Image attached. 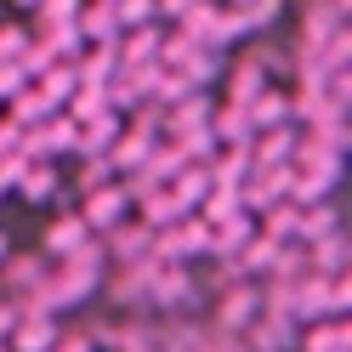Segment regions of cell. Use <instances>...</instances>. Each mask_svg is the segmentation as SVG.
Returning a JSON list of instances; mask_svg holds the SVG:
<instances>
[{
    "instance_id": "6da1fadb",
    "label": "cell",
    "mask_w": 352,
    "mask_h": 352,
    "mask_svg": "<svg viewBox=\"0 0 352 352\" xmlns=\"http://www.w3.org/2000/svg\"><path fill=\"white\" fill-rule=\"evenodd\" d=\"M125 216H131V199H125L120 182H102L91 193H80V222L91 228V233H114Z\"/></svg>"
},
{
    "instance_id": "7a4b0ae2",
    "label": "cell",
    "mask_w": 352,
    "mask_h": 352,
    "mask_svg": "<svg viewBox=\"0 0 352 352\" xmlns=\"http://www.w3.org/2000/svg\"><path fill=\"white\" fill-rule=\"evenodd\" d=\"M52 341H57V324L40 307H23L6 329V352H52Z\"/></svg>"
},
{
    "instance_id": "3957f363",
    "label": "cell",
    "mask_w": 352,
    "mask_h": 352,
    "mask_svg": "<svg viewBox=\"0 0 352 352\" xmlns=\"http://www.w3.org/2000/svg\"><path fill=\"white\" fill-rule=\"evenodd\" d=\"M256 313H261V290L256 284H233V290H222V301H216V329H250Z\"/></svg>"
},
{
    "instance_id": "277c9868",
    "label": "cell",
    "mask_w": 352,
    "mask_h": 352,
    "mask_svg": "<svg viewBox=\"0 0 352 352\" xmlns=\"http://www.w3.org/2000/svg\"><path fill=\"white\" fill-rule=\"evenodd\" d=\"M245 114H250V131H278V125L296 120V108H290V97H284L278 85H261V91L245 102Z\"/></svg>"
},
{
    "instance_id": "5b68a950",
    "label": "cell",
    "mask_w": 352,
    "mask_h": 352,
    "mask_svg": "<svg viewBox=\"0 0 352 352\" xmlns=\"http://www.w3.org/2000/svg\"><path fill=\"white\" fill-rule=\"evenodd\" d=\"M91 245V228L80 222V210H69V216H57V222L46 228V256L52 261H63V256H74V250H85Z\"/></svg>"
},
{
    "instance_id": "8992f818",
    "label": "cell",
    "mask_w": 352,
    "mask_h": 352,
    "mask_svg": "<svg viewBox=\"0 0 352 352\" xmlns=\"http://www.w3.org/2000/svg\"><path fill=\"white\" fill-rule=\"evenodd\" d=\"M74 29H80V40H91V46H114V40H120V17H114V6L91 0V6H80Z\"/></svg>"
},
{
    "instance_id": "52a82bcc",
    "label": "cell",
    "mask_w": 352,
    "mask_h": 352,
    "mask_svg": "<svg viewBox=\"0 0 352 352\" xmlns=\"http://www.w3.org/2000/svg\"><path fill=\"white\" fill-rule=\"evenodd\" d=\"M307 352H352V329L346 318H313L307 324V336H296Z\"/></svg>"
},
{
    "instance_id": "ba28073f",
    "label": "cell",
    "mask_w": 352,
    "mask_h": 352,
    "mask_svg": "<svg viewBox=\"0 0 352 352\" xmlns=\"http://www.w3.org/2000/svg\"><path fill=\"white\" fill-rule=\"evenodd\" d=\"M165 188H170V199L182 205V210H199V205H205V193H210V170H205V165H182Z\"/></svg>"
},
{
    "instance_id": "9c48e42d",
    "label": "cell",
    "mask_w": 352,
    "mask_h": 352,
    "mask_svg": "<svg viewBox=\"0 0 352 352\" xmlns=\"http://www.w3.org/2000/svg\"><path fill=\"white\" fill-rule=\"evenodd\" d=\"M108 245H114L120 261H148L153 256V228L148 222H120L114 233H108Z\"/></svg>"
},
{
    "instance_id": "30bf717a",
    "label": "cell",
    "mask_w": 352,
    "mask_h": 352,
    "mask_svg": "<svg viewBox=\"0 0 352 352\" xmlns=\"http://www.w3.org/2000/svg\"><path fill=\"white\" fill-rule=\"evenodd\" d=\"M17 193H23L29 205H46L52 193H57V170H52V160H29L23 170H17V182H12Z\"/></svg>"
},
{
    "instance_id": "8fae6325",
    "label": "cell",
    "mask_w": 352,
    "mask_h": 352,
    "mask_svg": "<svg viewBox=\"0 0 352 352\" xmlns=\"http://www.w3.org/2000/svg\"><path fill=\"white\" fill-rule=\"evenodd\" d=\"M120 131H125L120 114H114V108H102V114L80 120V148H74V153H108V142H114Z\"/></svg>"
},
{
    "instance_id": "7c38bea8",
    "label": "cell",
    "mask_w": 352,
    "mask_h": 352,
    "mask_svg": "<svg viewBox=\"0 0 352 352\" xmlns=\"http://www.w3.org/2000/svg\"><path fill=\"white\" fill-rule=\"evenodd\" d=\"M261 233L278 239V245H296V233H301V205H290V199L267 205V210H261Z\"/></svg>"
},
{
    "instance_id": "4fadbf2b",
    "label": "cell",
    "mask_w": 352,
    "mask_h": 352,
    "mask_svg": "<svg viewBox=\"0 0 352 352\" xmlns=\"http://www.w3.org/2000/svg\"><path fill=\"white\" fill-rule=\"evenodd\" d=\"M261 85H267V69H261L256 57H239L233 74H228V102H250Z\"/></svg>"
},
{
    "instance_id": "5bb4252c",
    "label": "cell",
    "mask_w": 352,
    "mask_h": 352,
    "mask_svg": "<svg viewBox=\"0 0 352 352\" xmlns=\"http://www.w3.org/2000/svg\"><path fill=\"white\" fill-rule=\"evenodd\" d=\"M137 210H142L137 222H148V228H170L176 216H193V210H182V205L170 199V188H153L148 199H137Z\"/></svg>"
},
{
    "instance_id": "9a60e30c",
    "label": "cell",
    "mask_w": 352,
    "mask_h": 352,
    "mask_svg": "<svg viewBox=\"0 0 352 352\" xmlns=\"http://www.w3.org/2000/svg\"><path fill=\"white\" fill-rule=\"evenodd\" d=\"M6 278H12V290H17V296H23V290L40 296V284L52 278V261H46V256H17L12 267H6Z\"/></svg>"
},
{
    "instance_id": "2e32d148",
    "label": "cell",
    "mask_w": 352,
    "mask_h": 352,
    "mask_svg": "<svg viewBox=\"0 0 352 352\" xmlns=\"http://www.w3.org/2000/svg\"><path fill=\"white\" fill-rule=\"evenodd\" d=\"M34 80H40L34 91L46 97L52 108H57V102H69V97H74V85H80V80H74V63H52V69H46V74H34Z\"/></svg>"
},
{
    "instance_id": "e0dca14e",
    "label": "cell",
    "mask_w": 352,
    "mask_h": 352,
    "mask_svg": "<svg viewBox=\"0 0 352 352\" xmlns=\"http://www.w3.org/2000/svg\"><path fill=\"white\" fill-rule=\"evenodd\" d=\"M239 23H245V34H256V29H273L278 23V12H284V0H239Z\"/></svg>"
},
{
    "instance_id": "ac0fdd59",
    "label": "cell",
    "mask_w": 352,
    "mask_h": 352,
    "mask_svg": "<svg viewBox=\"0 0 352 352\" xmlns=\"http://www.w3.org/2000/svg\"><path fill=\"white\" fill-rule=\"evenodd\" d=\"M80 17V0H40V17H34V29L46 34V29H69Z\"/></svg>"
},
{
    "instance_id": "d6986e66",
    "label": "cell",
    "mask_w": 352,
    "mask_h": 352,
    "mask_svg": "<svg viewBox=\"0 0 352 352\" xmlns=\"http://www.w3.org/2000/svg\"><path fill=\"white\" fill-rule=\"evenodd\" d=\"M46 114H52V102L40 97V91H29V85H23V91L12 97V120H17V125H40Z\"/></svg>"
},
{
    "instance_id": "ffe728a7",
    "label": "cell",
    "mask_w": 352,
    "mask_h": 352,
    "mask_svg": "<svg viewBox=\"0 0 352 352\" xmlns=\"http://www.w3.org/2000/svg\"><path fill=\"white\" fill-rule=\"evenodd\" d=\"M114 17H120V29H142L160 17V6L153 0H114Z\"/></svg>"
},
{
    "instance_id": "44dd1931",
    "label": "cell",
    "mask_w": 352,
    "mask_h": 352,
    "mask_svg": "<svg viewBox=\"0 0 352 352\" xmlns=\"http://www.w3.org/2000/svg\"><path fill=\"white\" fill-rule=\"evenodd\" d=\"M29 29H0V63H23V52H29Z\"/></svg>"
},
{
    "instance_id": "7402d4cb",
    "label": "cell",
    "mask_w": 352,
    "mask_h": 352,
    "mask_svg": "<svg viewBox=\"0 0 352 352\" xmlns=\"http://www.w3.org/2000/svg\"><path fill=\"white\" fill-rule=\"evenodd\" d=\"M23 131H29V125H17L12 114H6V120H0V160H12V153H17V148H23Z\"/></svg>"
},
{
    "instance_id": "603a6c76",
    "label": "cell",
    "mask_w": 352,
    "mask_h": 352,
    "mask_svg": "<svg viewBox=\"0 0 352 352\" xmlns=\"http://www.w3.org/2000/svg\"><path fill=\"white\" fill-rule=\"evenodd\" d=\"M52 352H97V346H91V336H63V329H57Z\"/></svg>"
},
{
    "instance_id": "cb8c5ba5",
    "label": "cell",
    "mask_w": 352,
    "mask_h": 352,
    "mask_svg": "<svg viewBox=\"0 0 352 352\" xmlns=\"http://www.w3.org/2000/svg\"><path fill=\"white\" fill-rule=\"evenodd\" d=\"M153 6H160V12H165V17H182V12H188V6H193V0H153Z\"/></svg>"
},
{
    "instance_id": "d4e9b609",
    "label": "cell",
    "mask_w": 352,
    "mask_h": 352,
    "mask_svg": "<svg viewBox=\"0 0 352 352\" xmlns=\"http://www.w3.org/2000/svg\"><path fill=\"white\" fill-rule=\"evenodd\" d=\"M12 6H40V0H12Z\"/></svg>"
},
{
    "instance_id": "484cf974",
    "label": "cell",
    "mask_w": 352,
    "mask_h": 352,
    "mask_svg": "<svg viewBox=\"0 0 352 352\" xmlns=\"http://www.w3.org/2000/svg\"><path fill=\"white\" fill-rule=\"evenodd\" d=\"M0 261H6V233H0Z\"/></svg>"
},
{
    "instance_id": "4316f807",
    "label": "cell",
    "mask_w": 352,
    "mask_h": 352,
    "mask_svg": "<svg viewBox=\"0 0 352 352\" xmlns=\"http://www.w3.org/2000/svg\"><path fill=\"white\" fill-rule=\"evenodd\" d=\"M102 6H114V0H102Z\"/></svg>"
},
{
    "instance_id": "83f0119b",
    "label": "cell",
    "mask_w": 352,
    "mask_h": 352,
    "mask_svg": "<svg viewBox=\"0 0 352 352\" xmlns=\"http://www.w3.org/2000/svg\"><path fill=\"white\" fill-rule=\"evenodd\" d=\"M228 6H239V0H228Z\"/></svg>"
},
{
    "instance_id": "f1b7e54d",
    "label": "cell",
    "mask_w": 352,
    "mask_h": 352,
    "mask_svg": "<svg viewBox=\"0 0 352 352\" xmlns=\"http://www.w3.org/2000/svg\"><path fill=\"white\" fill-rule=\"evenodd\" d=\"M0 352H6V341H0Z\"/></svg>"
}]
</instances>
